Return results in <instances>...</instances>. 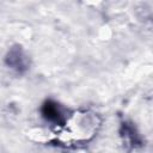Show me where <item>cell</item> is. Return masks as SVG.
<instances>
[{
	"label": "cell",
	"mask_w": 153,
	"mask_h": 153,
	"mask_svg": "<svg viewBox=\"0 0 153 153\" xmlns=\"http://www.w3.org/2000/svg\"><path fill=\"white\" fill-rule=\"evenodd\" d=\"M5 63L10 68L14 69L16 72H18L20 74L26 72V69L29 68L27 56L25 55V53L20 45H13L12 48H10V50L5 57Z\"/></svg>",
	"instance_id": "cell-2"
},
{
	"label": "cell",
	"mask_w": 153,
	"mask_h": 153,
	"mask_svg": "<svg viewBox=\"0 0 153 153\" xmlns=\"http://www.w3.org/2000/svg\"><path fill=\"white\" fill-rule=\"evenodd\" d=\"M39 112L45 122L51 123L54 126L62 127L67 122L66 109L54 99H45L39 108Z\"/></svg>",
	"instance_id": "cell-1"
}]
</instances>
